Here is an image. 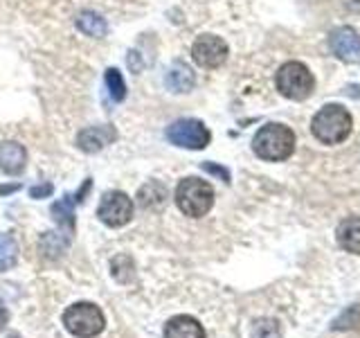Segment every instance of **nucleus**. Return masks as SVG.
Here are the masks:
<instances>
[{
    "mask_svg": "<svg viewBox=\"0 0 360 338\" xmlns=\"http://www.w3.org/2000/svg\"><path fill=\"white\" fill-rule=\"evenodd\" d=\"M106 86L110 90V95L115 101H122L124 97H127V84H124V77L120 75L117 68H108L106 70Z\"/></svg>",
    "mask_w": 360,
    "mask_h": 338,
    "instance_id": "16",
    "label": "nucleus"
},
{
    "mask_svg": "<svg viewBox=\"0 0 360 338\" xmlns=\"http://www.w3.org/2000/svg\"><path fill=\"white\" fill-rule=\"evenodd\" d=\"M252 151L262 161H270V163L286 161L295 151V133L288 127H284V124L270 122L259 129L252 138Z\"/></svg>",
    "mask_w": 360,
    "mask_h": 338,
    "instance_id": "1",
    "label": "nucleus"
},
{
    "mask_svg": "<svg viewBox=\"0 0 360 338\" xmlns=\"http://www.w3.org/2000/svg\"><path fill=\"white\" fill-rule=\"evenodd\" d=\"M63 325L77 338H93L104 330V313L93 302H77L65 309Z\"/></svg>",
    "mask_w": 360,
    "mask_h": 338,
    "instance_id": "5",
    "label": "nucleus"
},
{
    "mask_svg": "<svg viewBox=\"0 0 360 338\" xmlns=\"http://www.w3.org/2000/svg\"><path fill=\"white\" fill-rule=\"evenodd\" d=\"M117 138L115 129L110 127V124H104V127H90V129H84L82 133L77 135V144L82 151H88V154H95L99 149H104L106 144H110L112 140Z\"/></svg>",
    "mask_w": 360,
    "mask_h": 338,
    "instance_id": "10",
    "label": "nucleus"
},
{
    "mask_svg": "<svg viewBox=\"0 0 360 338\" xmlns=\"http://www.w3.org/2000/svg\"><path fill=\"white\" fill-rule=\"evenodd\" d=\"M354 127L352 113L340 104H326L311 120V131L322 144H340Z\"/></svg>",
    "mask_w": 360,
    "mask_h": 338,
    "instance_id": "2",
    "label": "nucleus"
},
{
    "mask_svg": "<svg viewBox=\"0 0 360 338\" xmlns=\"http://www.w3.org/2000/svg\"><path fill=\"white\" fill-rule=\"evenodd\" d=\"M329 45L340 61L358 63L360 61V34L354 27H338L331 32Z\"/></svg>",
    "mask_w": 360,
    "mask_h": 338,
    "instance_id": "9",
    "label": "nucleus"
},
{
    "mask_svg": "<svg viewBox=\"0 0 360 338\" xmlns=\"http://www.w3.org/2000/svg\"><path fill=\"white\" fill-rule=\"evenodd\" d=\"M165 338H205L202 325L191 315H174L165 327Z\"/></svg>",
    "mask_w": 360,
    "mask_h": 338,
    "instance_id": "11",
    "label": "nucleus"
},
{
    "mask_svg": "<svg viewBox=\"0 0 360 338\" xmlns=\"http://www.w3.org/2000/svg\"><path fill=\"white\" fill-rule=\"evenodd\" d=\"M27 163L25 146L18 142H3L0 144V169L5 174H20Z\"/></svg>",
    "mask_w": 360,
    "mask_h": 338,
    "instance_id": "12",
    "label": "nucleus"
},
{
    "mask_svg": "<svg viewBox=\"0 0 360 338\" xmlns=\"http://www.w3.org/2000/svg\"><path fill=\"white\" fill-rule=\"evenodd\" d=\"M16 262V242L7 234H0V273Z\"/></svg>",
    "mask_w": 360,
    "mask_h": 338,
    "instance_id": "18",
    "label": "nucleus"
},
{
    "mask_svg": "<svg viewBox=\"0 0 360 338\" xmlns=\"http://www.w3.org/2000/svg\"><path fill=\"white\" fill-rule=\"evenodd\" d=\"M9 323V313H7V309L0 304V330H5V325Z\"/></svg>",
    "mask_w": 360,
    "mask_h": 338,
    "instance_id": "21",
    "label": "nucleus"
},
{
    "mask_svg": "<svg viewBox=\"0 0 360 338\" xmlns=\"http://www.w3.org/2000/svg\"><path fill=\"white\" fill-rule=\"evenodd\" d=\"M30 194H32L34 199L50 196V194H52V185H50V183H45V185H41V187H32V189H30Z\"/></svg>",
    "mask_w": 360,
    "mask_h": 338,
    "instance_id": "20",
    "label": "nucleus"
},
{
    "mask_svg": "<svg viewBox=\"0 0 360 338\" xmlns=\"http://www.w3.org/2000/svg\"><path fill=\"white\" fill-rule=\"evenodd\" d=\"M275 84H277V90L284 97H288L292 101H302V99L311 97L313 88H315V79L304 63L288 61L279 68Z\"/></svg>",
    "mask_w": 360,
    "mask_h": 338,
    "instance_id": "4",
    "label": "nucleus"
},
{
    "mask_svg": "<svg viewBox=\"0 0 360 338\" xmlns=\"http://www.w3.org/2000/svg\"><path fill=\"white\" fill-rule=\"evenodd\" d=\"M97 217L110 228L127 225L133 219V201L124 192H106L97 208Z\"/></svg>",
    "mask_w": 360,
    "mask_h": 338,
    "instance_id": "7",
    "label": "nucleus"
},
{
    "mask_svg": "<svg viewBox=\"0 0 360 338\" xmlns=\"http://www.w3.org/2000/svg\"><path fill=\"white\" fill-rule=\"evenodd\" d=\"M176 206L187 217L200 219L214 206V189L207 180L200 178H183L176 187Z\"/></svg>",
    "mask_w": 360,
    "mask_h": 338,
    "instance_id": "3",
    "label": "nucleus"
},
{
    "mask_svg": "<svg viewBox=\"0 0 360 338\" xmlns=\"http://www.w3.org/2000/svg\"><path fill=\"white\" fill-rule=\"evenodd\" d=\"M77 27L82 30L86 37H93V39H104L106 32H108L106 20L99 14H95V11H84V14H79Z\"/></svg>",
    "mask_w": 360,
    "mask_h": 338,
    "instance_id": "15",
    "label": "nucleus"
},
{
    "mask_svg": "<svg viewBox=\"0 0 360 338\" xmlns=\"http://www.w3.org/2000/svg\"><path fill=\"white\" fill-rule=\"evenodd\" d=\"M191 59H194L200 68H221L228 59V43L223 39L214 37V34H202L191 45Z\"/></svg>",
    "mask_w": 360,
    "mask_h": 338,
    "instance_id": "8",
    "label": "nucleus"
},
{
    "mask_svg": "<svg viewBox=\"0 0 360 338\" xmlns=\"http://www.w3.org/2000/svg\"><path fill=\"white\" fill-rule=\"evenodd\" d=\"M70 199L72 196H65L63 201L54 203V206H52V217L59 221L63 228L68 225V230H72V223H75V219H72V201Z\"/></svg>",
    "mask_w": 360,
    "mask_h": 338,
    "instance_id": "17",
    "label": "nucleus"
},
{
    "mask_svg": "<svg viewBox=\"0 0 360 338\" xmlns=\"http://www.w3.org/2000/svg\"><path fill=\"white\" fill-rule=\"evenodd\" d=\"M165 82L172 93H189V90L194 88L196 79H194V73L189 70V65H185L183 61H176L172 68H169Z\"/></svg>",
    "mask_w": 360,
    "mask_h": 338,
    "instance_id": "14",
    "label": "nucleus"
},
{
    "mask_svg": "<svg viewBox=\"0 0 360 338\" xmlns=\"http://www.w3.org/2000/svg\"><path fill=\"white\" fill-rule=\"evenodd\" d=\"M338 244H340L347 253L360 255V217H347L340 221L335 230Z\"/></svg>",
    "mask_w": 360,
    "mask_h": 338,
    "instance_id": "13",
    "label": "nucleus"
},
{
    "mask_svg": "<svg viewBox=\"0 0 360 338\" xmlns=\"http://www.w3.org/2000/svg\"><path fill=\"white\" fill-rule=\"evenodd\" d=\"M167 140L174 142L176 146H183V149L200 151L210 144L212 133L200 120L185 118V120H176L172 127L167 129Z\"/></svg>",
    "mask_w": 360,
    "mask_h": 338,
    "instance_id": "6",
    "label": "nucleus"
},
{
    "mask_svg": "<svg viewBox=\"0 0 360 338\" xmlns=\"http://www.w3.org/2000/svg\"><path fill=\"white\" fill-rule=\"evenodd\" d=\"M202 169L205 172H210V174H217V176H221L225 183H230V174H228V169H223V167H219V165H212V163H205L202 165Z\"/></svg>",
    "mask_w": 360,
    "mask_h": 338,
    "instance_id": "19",
    "label": "nucleus"
}]
</instances>
